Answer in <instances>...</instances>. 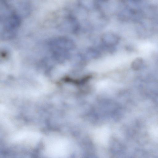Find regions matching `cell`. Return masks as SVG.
Masks as SVG:
<instances>
[{
  "mask_svg": "<svg viewBox=\"0 0 158 158\" xmlns=\"http://www.w3.org/2000/svg\"><path fill=\"white\" fill-rule=\"evenodd\" d=\"M21 23L19 15L5 1L0 5V33L3 40L11 39L15 35Z\"/></svg>",
  "mask_w": 158,
  "mask_h": 158,
  "instance_id": "obj_1",
  "label": "cell"
},
{
  "mask_svg": "<svg viewBox=\"0 0 158 158\" xmlns=\"http://www.w3.org/2000/svg\"><path fill=\"white\" fill-rule=\"evenodd\" d=\"M48 45L52 57L57 61L68 58L69 51L74 47L73 41L64 37L52 39L49 42Z\"/></svg>",
  "mask_w": 158,
  "mask_h": 158,
  "instance_id": "obj_2",
  "label": "cell"
},
{
  "mask_svg": "<svg viewBox=\"0 0 158 158\" xmlns=\"http://www.w3.org/2000/svg\"><path fill=\"white\" fill-rule=\"evenodd\" d=\"M102 41L106 45L113 46L117 44L118 41V37L112 33H105L102 37Z\"/></svg>",
  "mask_w": 158,
  "mask_h": 158,
  "instance_id": "obj_3",
  "label": "cell"
},
{
  "mask_svg": "<svg viewBox=\"0 0 158 158\" xmlns=\"http://www.w3.org/2000/svg\"><path fill=\"white\" fill-rule=\"evenodd\" d=\"M143 63V59L141 57H137L132 62L131 67L134 70H138L141 68Z\"/></svg>",
  "mask_w": 158,
  "mask_h": 158,
  "instance_id": "obj_4",
  "label": "cell"
}]
</instances>
